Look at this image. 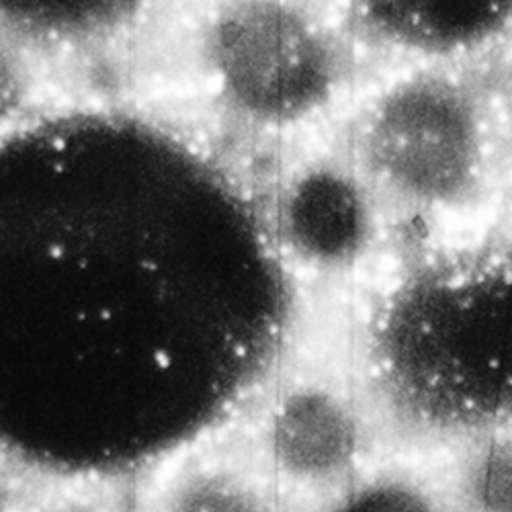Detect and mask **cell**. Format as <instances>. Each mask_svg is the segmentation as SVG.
<instances>
[{
	"instance_id": "3",
	"label": "cell",
	"mask_w": 512,
	"mask_h": 512,
	"mask_svg": "<svg viewBox=\"0 0 512 512\" xmlns=\"http://www.w3.org/2000/svg\"><path fill=\"white\" fill-rule=\"evenodd\" d=\"M340 154L390 220L472 218L504 175L500 101L469 64H414L363 99Z\"/></svg>"
},
{
	"instance_id": "4",
	"label": "cell",
	"mask_w": 512,
	"mask_h": 512,
	"mask_svg": "<svg viewBox=\"0 0 512 512\" xmlns=\"http://www.w3.org/2000/svg\"><path fill=\"white\" fill-rule=\"evenodd\" d=\"M197 48L218 103L261 132L316 121L357 70L347 27L312 0H216Z\"/></svg>"
},
{
	"instance_id": "9",
	"label": "cell",
	"mask_w": 512,
	"mask_h": 512,
	"mask_svg": "<svg viewBox=\"0 0 512 512\" xmlns=\"http://www.w3.org/2000/svg\"><path fill=\"white\" fill-rule=\"evenodd\" d=\"M320 512H467L449 478L414 459L369 463Z\"/></svg>"
},
{
	"instance_id": "1",
	"label": "cell",
	"mask_w": 512,
	"mask_h": 512,
	"mask_svg": "<svg viewBox=\"0 0 512 512\" xmlns=\"http://www.w3.org/2000/svg\"><path fill=\"white\" fill-rule=\"evenodd\" d=\"M293 287L230 170L150 117L0 134V449L117 474L187 445L275 363Z\"/></svg>"
},
{
	"instance_id": "10",
	"label": "cell",
	"mask_w": 512,
	"mask_h": 512,
	"mask_svg": "<svg viewBox=\"0 0 512 512\" xmlns=\"http://www.w3.org/2000/svg\"><path fill=\"white\" fill-rule=\"evenodd\" d=\"M160 512H273V508L250 482L207 472L185 480L166 498Z\"/></svg>"
},
{
	"instance_id": "8",
	"label": "cell",
	"mask_w": 512,
	"mask_h": 512,
	"mask_svg": "<svg viewBox=\"0 0 512 512\" xmlns=\"http://www.w3.org/2000/svg\"><path fill=\"white\" fill-rule=\"evenodd\" d=\"M154 0H0V33L25 48L84 50L130 31Z\"/></svg>"
},
{
	"instance_id": "7",
	"label": "cell",
	"mask_w": 512,
	"mask_h": 512,
	"mask_svg": "<svg viewBox=\"0 0 512 512\" xmlns=\"http://www.w3.org/2000/svg\"><path fill=\"white\" fill-rule=\"evenodd\" d=\"M377 433L359 396L326 386L289 392L273 412L269 445L281 472L304 486L338 488L369 463Z\"/></svg>"
},
{
	"instance_id": "12",
	"label": "cell",
	"mask_w": 512,
	"mask_h": 512,
	"mask_svg": "<svg viewBox=\"0 0 512 512\" xmlns=\"http://www.w3.org/2000/svg\"><path fill=\"white\" fill-rule=\"evenodd\" d=\"M500 142L504 175L512 181V74L508 76L500 97Z\"/></svg>"
},
{
	"instance_id": "6",
	"label": "cell",
	"mask_w": 512,
	"mask_h": 512,
	"mask_svg": "<svg viewBox=\"0 0 512 512\" xmlns=\"http://www.w3.org/2000/svg\"><path fill=\"white\" fill-rule=\"evenodd\" d=\"M359 48L414 64H472L512 41V0H340Z\"/></svg>"
},
{
	"instance_id": "2",
	"label": "cell",
	"mask_w": 512,
	"mask_h": 512,
	"mask_svg": "<svg viewBox=\"0 0 512 512\" xmlns=\"http://www.w3.org/2000/svg\"><path fill=\"white\" fill-rule=\"evenodd\" d=\"M357 392L377 439L408 457L512 441V238L420 246L373 291Z\"/></svg>"
},
{
	"instance_id": "5",
	"label": "cell",
	"mask_w": 512,
	"mask_h": 512,
	"mask_svg": "<svg viewBox=\"0 0 512 512\" xmlns=\"http://www.w3.org/2000/svg\"><path fill=\"white\" fill-rule=\"evenodd\" d=\"M269 228L287 263L345 277L383 244L390 218L359 170L343 156H316L281 181Z\"/></svg>"
},
{
	"instance_id": "11",
	"label": "cell",
	"mask_w": 512,
	"mask_h": 512,
	"mask_svg": "<svg viewBox=\"0 0 512 512\" xmlns=\"http://www.w3.org/2000/svg\"><path fill=\"white\" fill-rule=\"evenodd\" d=\"M25 48L13 37L0 33V134L21 123L19 115L29 99L31 74Z\"/></svg>"
}]
</instances>
